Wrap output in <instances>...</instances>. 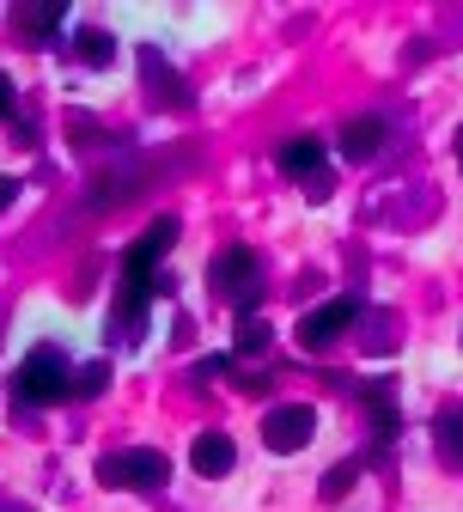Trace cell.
<instances>
[{"instance_id":"cell-7","label":"cell","mask_w":463,"mask_h":512,"mask_svg":"<svg viewBox=\"0 0 463 512\" xmlns=\"http://www.w3.org/2000/svg\"><path fill=\"white\" fill-rule=\"evenodd\" d=\"M141 80H147L153 104H165V110H189V104H195V98H189V86L177 80V68H171L159 49H141Z\"/></svg>"},{"instance_id":"cell-13","label":"cell","mask_w":463,"mask_h":512,"mask_svg":"<svg viewBox=\"0 0 463 512\" xmlns=\"http://www.w3.org/2000/svg\"><path fill=\"white\" fill-rule=\"evenodd\" d=\"M74 49H80L86 68H110V61H116V37H110V31H98V25H80Z\"/></svg>"},{"instance_id":"cell-16","label":"cell","mask_w":463,"mask_h":512,"mask_svg":"<svg viewBox=\"0 0 463 512\" xmlns=\"http://www.w3.org/2000/svg\"><path fill=\"white\" fill-rule=\"evenodd\" d=\"M104 384H110V366H104V360H92V366H80V372H74V397H98Z\"/></svg>"},{"instance_id":"cell-6","label":"cell","mask_w":463,"mask_h":512,"mask_svg":"<svg viewBox=\"0 0 463 512\" xmlns=\"http://www.w3.org/2000/svg\"><path fill=\"white\" fill-rule=\"evenodd\" d=\"M171 244H177V220H171V214H159V220H153V226L135 238V250L122 256V269H135V275H153V269L165 263V256H171ZM153 281H159V275H153Z\"/></svg>"},{"instance_id":"cell-9","label":"cell","mask_w":463,"mask_h":512,"mask_svg":"<svg viewBox=\"0 0 463 512\" xmlns=\"http://www.w3.org/2000/svg\"><path fill=\"white\" fill-rule=\"evenodd\" d=\"M189 464H195V476H226V470L238 464V452H232V439H226V433H195Z\"/></svg>"},{"instance_id":"cell-5","label":"cell","mask_w":463,"mask_h":512,"mask_svg":"<svg viewBox=\"0 0 463 512\" xmlns=\"http://www.w3.org/2000/svg\"><path fill=\"white\" fill-rule=\"evenodd\" d=\"M348 324H360V299H329V305H317V311H305L299 317V348H329Z\"/></svg>"},{"instance_id":"cell-10","label":"cell","mask_w":463,"mask_h":512,"mask_svg":"<svg viewBox=\"0 0 463 512\" xmlns=\"http://www.w3.org/2000/svg\"><path fill=\"white\" fill-rule=\"evenodd\" d=\"M61 19H68V0H37V7H19V13H13V25H19L31 43H49V37L61 31Z\"/></svg>"},{"instance_id":"cell-2","label":"cell","mask_w":463,"mask_h":512,"mask_svg":"<svg viewBox=\"0 0 463 512\" xmlns=\"http://www.w3.org/2000/svg\"><path fill=\"white\" fill-rule=\"evenodd\" d=\"M98 482H104V488H141V494H153V488H165V482H171V458H165V452H153V445L104 452V458H98Z\"/></svg>"},{"instance_id":"cell-18","label":"cell","mask_w":463,"mask_h":512,"mask_svg":"<svg viewBox=\"0 0 463 512\" xmlns=\"http://www.w3.org/2000/svg\"><path fill=\"white\" fill-rule=\"evenodd\" d=\"M238 391H269V372H238Z\"/></svg>"},{"instance_id":"cell-4","label":"cell","mask_w":463,"mask_h":512,"mask_svg":"<svg viewBox=\"0 0 463 512\" xmlns=\"http://www.w3.org/2000/svg\"><path fill=\"white\" fill-rule=\"evenodd\" d=\"M311 433H317V409L311 403H281V409H269V421H262V445L269 452H305L311 445Z\"/></svg>"},{"instance_id":"cell-17","label":"cell","mask_w":463,"mask_h":512,"mask_svg":"<svg viewBox=\"0 0 463 512\" xmlns=\"http://www.w3.org/2000/svg\"><path fill=\"white\" fill-rule=\"evenodd\" d=\"M13 116V80H7V68H0V122Z\"/></svg>"},{"instance_id":"cell-1","label":"cell","mask_w":463,"mask_h":512,"mask_svg":"<svg viewBox=\"0 0 463 512\" xmlns=\"http://www.w3.org/2000/svg\"><path fill=\"white\" fill-rule=\"evenodd\" d=\"M13 391H19V403H31V409H49V403H61V397H74L68 354H61L55 342H37V348L25 354L19 378H13Z\"/></svg>"},{"instance_id":"cell-15","label":"cell","mask_w":463,"mask_h":512,"mask_svg":"<svg viewBox=\"0 0 463 512\" xmlns=\"http://www.w3.org/2000/svg\"><path fill=\"white\" fill-rule=\"evenodd\" d=\"M354 482H360V458H342L336 470H329V476H323V500H342V494H348Z\"/></svg>"},{"instance_id":"cell-3","label":"cell","mask_w":463,"mask_h":512,"mask_svg":"<svg viewBox=\"0 0 463 512\" xmlns=\"http://www.w3.org/2000/svg\"><path fill=\"white\" fill-rule=\"evenodd\" d=\"M208 281H214L220 299H232L238 311H250L256 293H262V263H256V250H250V244H226L214 263H208Z\"/></svg>"},{"instance_id":"cell-12","label":"cell","mask_w":463,"mask_h":512,"mask_svg":"<svg viewBox=\"0 0 463 512\" xmlns=\"http://www.w3.org/2000/svg\"><path fill=\"white\" fill-rule=\"evenodd\" d=\"M433 445L445 464H463V409H439L433 415Z\"/></svg>"},{"instance_id":"cell-14","label":"cell","mask_w":463,"mask_h":512,"mask_svg":"<svg viewBox=\"0 0 463 512\" xmlns=\"http://www.w3.org/2000/svg\"><path fill=\"white\" fill-rule=\"evenodd\" d=\"M269 348V324L256 311H238V354H262Z\"/></svg>"},{"instance_id":"cell-19","label":"cell","mask_w":463,"mask_h":512,"mask_svg":"<svg viewBox=\"0 0 463 512\" xmlns=\"http://www.w3.org/2000/svg\"><path fill=\"white\" fill-rule=\"evenodd\" d=\"M13 196H19V177H0V214L13 208Z\"/></svg>"},{"instance_id":"cell-20","label":"cell","mask_w":463,"mask_h":512,"mask_svg":"<svg viewBox=\"0 0 463 512\" xmlns=\"http://www.w3.org/2000/svg\"><path fill=\"white\" fill-rule=\"evenodd\" d=\"M457 165H463V128H457Z\"/></svg>"},{"instance_id":"cell-11","label":"cell","mask_w":463,"mask_h":512,"mask_svg":"<svg viewBox=\"0 0 463 512\" xmlns=\"http://www.w3.org/2000/svg\"><path fill=\"white\" fill-rule=\"evenodd\" d=\"M384 135H390V122H384V116H354V122L342 128V153L360 165V159H372V153L384 147Z\"/></svg>"},{"instance_id":"cell-8","label":"cell","mask_w":463,"mask_h":512,"mask_svg":"<svg viewBox=\"0 0 463 512\" xmlns=\"http://www.w3.org/2000/svg\"><path fill=\"white\" fill-rule=\"evenodd\" d=\"M281 171L293 177V183H317L329 165H323V141H311V135H293L287 147H281Z\"/></svg>"}]
</instances>
